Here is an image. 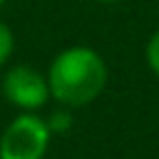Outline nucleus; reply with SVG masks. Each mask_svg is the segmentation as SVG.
Instances as JSON below:
<instances>
[{
	"label": "nucleus",
	"instance_id": "0eeeda50",
	"mask_svg": "<svg viewBox=\"0 0 159 159\" xmlns=\"http://www.w3.org/2000/svg\"><path fill=\"white\" fill-rule=\"evenodd\" d=\"M97 2H119V0H97Z\"/></svg>",
	"mask_w": 159,
	"mask_h": 159
},
{
	"label": "nucleus",
	"instance_id": "f257e3e1",
	"mask_svg": "<svg viewBox=\"0 0 159 159\" xmlns=\"http://www.w3.org/2000/svg\"><path fill=\"white\" fill-rule=\"evenodd\" d=\"M50 94L65 107H82L97 99L107 84L104 60L87 45L62 50L47 72Z\"/></svg>",
	"mask_w": 159,
	"mask_h": 159
},
{
	"label": "nucleus",
	"instance_id": "f03ea898",
	"mask_svg": "<svg viewBox=\"0 0 159 159\" xmlns=\"http://www.w3.org/2000/svg\"><path fill=\"white\" fill-rule=\"evenodd\" d=\"M50 127L42 117L25 112L0 137V159H42L50 144Z\"/></svg>",
	"mask_w": 159,
	"mask_h": 159
},
{
	"label": "nucleus",
	"instance_id": "423d86ee",
	"mask_svg": "<svg viewBox=\"0 0 159 159\" xmlns=\"http://www.w3.org/2000/svg\"><path fill=\"white\" fill-rule=\"evenodd\" d=\"M147 62H149V67L154 70V75L159 77V30L152 35V40H149V45H147Z\"/></svg>",
	"mask_w": 159,
	"mask_h": 159
},
{
	"label": "nucleus",
	"instance_id": "20e7f679",
	"mask_svg": "<svg viewBox=\"0 0 159 159\" xmlns=\"http://www.w3.org/2000/svg\"><path fill=\"white\" fill-rule=\"evenodd\" d=\"M45 122H47L50 132H67L72 127V114L67 109H60V112L50 114V119H45Z\"/></svg>",
	"mask_w": 159,
	"mask_h": 159
},
{
	"label": "nucleus",
	"instance_id": "7ed1b4c3",
	"mask_svg": "<svg viewBox=\"0 0 159 159\" xmlns=\"http://www.w3.org/2000/svg\"><path fill=\"white\" fill-rule=\"evenodd\" d=\"M2 94L20 109H40L50 97L47 80L30 65H17L2 77Z\"/></svg>",
	"mask_w": 159,
	"mask_h": 159
},
{
	"label": "nucleus",
	"instance_id": "39448f33",
	"mask_svg": "<svg viewBox=\"0 0 159 159\" xmlns=\"http://www.w3.org/2000/svg\"><path fill=\"white\" fill-rule=\"evenodd\" d=\"M12 47H15V37H12V30L0 22V65L12 55Z\"/></svg>",
	"mask_w": 159,
	"mask_h": 159
},
{
	"label": "nucleus",
	"instance_id": "6e6552de",
	"mask_svg": "<svg viewBox=\"0 0 159 159\" xmlns=\"http://www.w3.org/2000/svg\"><path fill=\"white\" fill-rule=\"evenodd\" d=\"M2 2H5V0H0V5H2Z\"/></svg>",
	"mask_w": 159,
	"mask_h": 159
}]
</instances>
